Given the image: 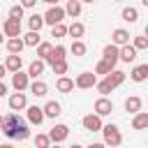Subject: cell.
<instances>
[{
  "instance_id": "6da1fadb",
  "label": "cell",
  "mask_w": 148,
  "mask_h": 148,
  "mask_svg": "<svg viewBox=\"0 0 148 148\" xmlns=\"http://www.w3.org/2000/svg\"><path fill=\"white\" fill-rule=\"evenodd\" d=\"M0 130L7 139H18V141H25L30 136V130H28V123L18 116V113H5L2 120H0Z\"/></svg>"
},
{
  "instance_id": "7a4b0ae2",
  "label": "cell",
  "mask_w": 148,
  "mask_h": 148,
  "mask_svg": "<svg viewBox=\"0 0 148 148\" xmlns=\"http://www.w3.org/2000/svg\"><path fill=\"white\" fill-rule=\"evenodd\" d=\"M125 81V72H120V69H113V72H109V74H104V79L102 81H97V92L99 95H109V92H113L120 83Z\"/></svg>"
},
{
  "instance_id": "3957f363",
  "label": "cell",
  "mask_w": 148,
  "mask_h": 148,
  "mask_svg": "<svg viewBox=\"0 0 148 148\" xmlns=\"http://www.w3.org/2000/svg\"><path fill=\"white\" fill-rule=\"evenodd\" d=\"M102 134H104V143L106 146H120L123 143V134H120L118 125H113V123L104 125L102 127Z\"/></svg>"
},
{
  "instance_id": "277c9868",
  "label": "cell",
  "mask_w": 148,
  "mask_h": 148,
  "mask_svg": "<svg viewBox=\"0 0 148 148\" xmlns=\"http://www.w3.org/2000/svg\"><path fill=\"white\" fill-rule=\"evenodd\" d=\"M81 125H83V130H88V132H102V127H104V123H102V116L95 111V113H86L83 118H81Z\"/></svg>"
},
{
  "instance_id": "5b68a950",
  "label": "cell",
  "mask_w": 148,
  "mask_h": 148,
  "mask_svg": "<svg viewBox=\"0 0 148 148\" xmlns=\"http://www.w3.org/2000/svg\"><path fill=\"white\" fill-rule=\"evenodd\" d=\"M65 14H67V9H62V7H58V5H51V7L44 12V18H46L49 25H56V23H60V21L65 18Z\"/></svg>"
},
{
  "instance_id": "8992f818",
  "label": "cell",
  "mask_w": 148,
  "mask_h": 148,
  "mask_svg": "<svg viewBox=\"0 0 148 148\" xmlns=\"http://www.w3.org/2000/svg\"><path fill=\"white\" fill-rule=\"evenodd\" d=\"M2 32L7 37H18L21 35V18H14V16H7L2 21Z\"/></svg>"
},
{
  "instance_id": "52a82bcc",
  "label": "cell",
  "mask_w": 148,
  "mask_h": 148,
  "mask_svg": "<svg viewBox=\"0 0 148 148\" xmlns=\"http://www.w3.org/2000/svg\"><path fill=\"white\" fill-rule=\"evenodd\" d=\"M74 81H76V88L88 90V88L97 86V72H81V74H79Z\"/></svg>"
},
{
  "instance_id": "ba28073f",
  "label": "cell",
  "mask_w": 148,
  "mask_h": 148,
  "mask_svg": "<svg viewBox=\"0 0 148 148\" xmlns=\"http://www.w3.org/2000/svg\"><path fill=\"white\" fill-rule=\"evenodd\" d=\"M25 118H28V123H32V125H42L44 118H46L44 106H37V104L28 106V109H25Z\"/></svg>"
},
{
  "instance_id": "9c48e42d",
  "label": "cell",
  "mask_w": 148,
  "mask_h": 148,
  "mask_svg": "<svg viewBox=\"0 0 148 148\" xmlns=\"http://www.w3.org/2000/svg\"><path fill=\"white\" fill-rule=\"evenodd\" d=\"M7 104H9V109H12V111H21V109H28V99H25V92H23V90H16L14 95H9Z\"/></svg>"
},
{
  "instance_id": "30bf717a",
  "label": "cell",
  "mask_w": 148,
  "mask_h": 148,
  "mask_svg": "<svg viewBox=\"0 0 148 148\" xmlns=\"http://www.w3.org/2000/svg\"><path fill=\"white\" fill-rule=\"evenodd\" d=\"M49 65H56V62H60V60H67V49L62 46V44H56L51 51H49V56L44 58Z\"/></svg>"
},
{
  "instance_id": "8fae6325",
  "label": "cell",
  "mask_w": 148,
  "mask_h": 148,
  "mask_svg": "<svg viewBox=\"0 0 148 148\" xmlns=\"http://www.w3.org/2000/svg\"><path fill=\"white\" fill-rule=\"evenodd\" d=\"M12 86L16 88V90H28L30 88V74L28 72H14L12 74Z\"/></svg>"
},
{
  "instance_id": "7c38bea8",
  "label": "cell",
  "mask_w": 148,
  "mask_h": 148,
  "mask_svg": "<svg viewBox=\"0 0 148 148\" xmlns=\"http://www.w3.org/2000/svg\"><path fill=\"white\" fill-rule=\"evenodd\" d=\"M49 134H51V141H53V143H62V141L69 136V127H67L65 123H58V125L51 127Z\"/></svg>"
},
{
  "instance_id": "4fadbf2b",
  "label": "cell",
  "mask_w": 148,
  "mask_h": 148,
  "mask_svg": "<svg viewBox=\"0 0 148 148\" xmlns=\"http://www.w3.org/2000/svg\"><path fill=\"white\" fill-rule=\"evenodd\" d=\"M92 109H95L99 116H109V113L113 111V102H111L106 95H102V97H97V99H95V106H92Z\"/></svg>"
},
{
  "instance_id": "5bb4252c",
  "label": "cell",
  "mask_w": 148,
  "mask_h": 148,
  "mask_svg": "<svg viewBox=\"0 0 148 148\" xmlns=\"http://www.w3.org/2000/svg\"><path fill=\"white\" fill-rule=\"evenodd\" d=\"M102 58H106V60H111L113 65L120 60V46L118 44H113V42H109L104 49H102Z\"/></svg>"
},
{
  "instance_id": "9a60e30c",
  "label": "cell",
  "mask_w": 148,
  "mask_h": 148,
  "mask_svg": "<svg viewBox=\"0 0 148 148\" xmlns=\"http://www.w3.org/2000/svg\"><path fill=\"white\" fill-rule=\"evenodd\" d=\"M130 79H132V81H136V83L148 81V62H143V65H134V67H132V72H130Z\"/></svg>"
},
{
  "instance_id": "2e32d148",
  "label": "cell",
  "mask_w": 148,
  "mask_h": 148,
  "mask_svg": "<svg viewBox=\"0 0 148 148\" xmlns=\"http://www.w3.org/2000/svg\"><path fill=\"white\" fill-rule=\"evenodd\" d=\"M130 30H125V28H116L113 32H111V42L113 44H118V46H123V44H130Z\"/></svg>"
},
{
  "instance_id": "e0dca14e",
  "label": "cell",
  "mask_w": 148,
  "mask_h": 148,
  "mask_svg": "<svg viewBox=\"0 0 148 148\" xmlns=\"http://www.w3.org/2000/svg\"><path fill=\"white\" fill-rule=\"evenodd\" d=\"M5 67H7L9 72H18V69L23 67V58H21V53H9V56L5 58Z\"/></svg>"
},
{
  "instance_id": "ac0fdd59",
  "label": "cell",
  "mask_w": 148,
  "mask_h": 148,
  "mask_svg": "<svg viewBox=\"0 0 148 148\" xmlns=\"http://www.w3.org/2000/svg\"><path fill=\"white\" fill-rule=\"evenodd\" d=\"M44 67H46V60H44V58H37V60H32V62L28 65V74H30L32 79H39V76L44 74Z\"/></svg>"
},
{
  "instance_id": "d6986e66",
  "label": "cell",
  "mask_w": 148,
  "mask_h": 148,
  "mask_svg": "<svg viewBox=\"0 0 148 148\" xmlns=\"http://www.w3.org/2000/svg\"><path fill=\"white\" fill-rule=\"evenodd\" d=\"M5 46H7V51H9V53H21V51H23V46H28V44H25V39L18 35V37H9Z\"/></svg>"
},
{
  "instance_id": "ffe728a7",
  "label": "cell",
  "mask_w": 148,
  "mask_h": 148,
  "mask_svg": "<svg viewBox=\"0 0 148 148\" xmlns=\"http://www.w3.org/2000/svg\"><path fill=\"white\" fill-rule=\"evenodd\" d=\"M136 46L134 44H123L120 46V60L123 62H134V58H136Z\"/></svg>"
},
{
  "instance_id": "44dd1931",
  "label": "cell",
  "mask_w": 148,
  "mask_h": 148,
  "mask_svg": "<svg viewBox=\"0 0 148 148\" xmlns=\"http://www.w3.org/2000/svg\"><path fill=\"white\" fill-rule=\"evenodd\" d=\"M74 86H76V81L69 79V76H65V74H60L58 81H56V88H58L60 92H69V90H74Z\"/></svg>"
},
{
  "instance_id": "7402d4cb",
  "label": "cell",
  "mask_w": 148,
  "mask_h": 148,
  "mask_svg": "<svg viewBox=\"0 0 148 148\" xmlns=\"http://www.w3.org/2000/svg\"><path fill=\"white\" fill-rule=\"evenodd\" d=\"M44 113H46V118H58V116L62 113V106H60V102H56V99H49V102L44 104Z\"/></svg>"
},
{
  "instance_id": "603a6c76",
  "label": "cell",
  "mask_w": 148,
  "mask_h": 148,
  "mask_svg": "<svg viewBox=\"0 0 148 148\" xmlns=\"http://www.w3.org/2000/svg\"><path fill=\"white\" fill-rule=\"evenodd\" d=\"M132 127L134 130H148V113L146 111H136L132 118Z\"/></svg>"
},
{
  "instance_id": "cb8c5ba5",
  "label": "cell",
  "mask_w": 148,
  "mask_h": 148,
  "mask_svg": "<svg viewBox=\"0 0 148 148\" xmlns=\"http://www.w3.org/2000/svg\"><path fill=\"white\" fill-rule=\"evenodd\" d=\"M30 92H32L35 97H44V95L49 92V86H46L42 79H35V81L30 83Z\"/></svg>"
},
{
  "instance_id": "d4e9b609",
  "label": "cell",
  "mask_w": 148,
  "mask_h": 148,
  "mask_svg": "<svg viewBox=\"0 0 148 148\" xmlns=\"http://www.w3.org/2000/svg\"><path fill=\"white\" fill-rule=\"evenodd\" d=\"M125 111H130V113L141 111V97H139V95H130V97L125 99Z\"/></svg>"
},
{
  "instance_id": "484cf974",
  "label": "cell",
  "mask_w": 148,
  "mask_h": 148,
  "mask_svg": "<svg viewBox=\"0 0 148 148\" xmlns=\"http://www.w3.org/2000/svg\"><path fill=\"white\" fill-rule=\"evenodd\" d=\"M120 16H123V21H127V23H134L136 18H139V12H136V7H123V12H120Z\"/></svg>"
},
{
  "instance_id": "4316f807",
  "label": "cell",
  "mask_w": 148,
  "mask_h": 148,
  "mask_svg": "<svg viewBox=\"0 0 148 148\" xmlns=\"http://www.w3.org/2000/svg\"><path fill=\"white\" fill-rule=\"evenodd\" d=\"M46 23V18H44V14H32L30 18H28V25H30V30H42V25Z\"/></svg>"
},
{
  "instance_id": "83f0119b",
  "label": "cell",
  "mask_w": 148,
  "mask_h": 148,
  "mask_svg": "<svg viewBox=\"0 0 148 148\" xmlns=\"http://www.w3.org/2000/svg\"><path fill=\"white\" fill-rule=\"evenodd\" d=\"M23 39H25V44H28V46H35V49H37V46L42 44V37H39V30H30L28 35H23Z\"/></svg>"
},
{
  "instance_id": "f1b7e54d",
  "label": "cell",
  "mask_w": 148,
  "mask_h": 148,
  "mask_svg": "<svg viewBox=\"0 0 148 148\" xmlns=\"http://www.w3.org/2000/svg\"><path fill=\"white\" fill-rule=\"evenodd\" d=\"M113 69H116V65H113L111 60H106V58H102V60L97 62V67H95L97 74H109V72H113Z\"/></svg>"
},
{
  "instance_id": "f546056e",
  "label": "cell",
  "mask_w": 148,
  "mask_h": 148,
  "mask_svg": "<svg viewBox=\"0 0 148 148\" xmlns=\"http://www.w3.org/2000/svg\"><path fill=\"white\" fill-rule=\"evenodd\" d=\"M65 35H69V25H65L62 21L51 25V37H65Z\"/></svg>"
},
{
  "instance_id": "4dcf8cb0",
  "label": "cell",
  "mask_w": 148,
  "mask_h": 148,
  "mask_svg": "<svg viewBox=\"0 0 148 148\" xmlns=\"http://www.w3.org/2000/svg\"><path fill=\"white\" fill-rule=\"evenodd\" d=\"M67 14L72 16V18H76L79 14H81V0H67Z\"/></svg>"
},
{
  "instance_id": "1f68e13d",
  "label": "cell",
  "mask_w": 148,
  "mask_h": 148,
  "mask_svg": "<svg viewBox=\"0 0 148 148\" xmlns=\"http://www.w3.org/2000/svg\"><path fill=\"white\" fill-rule=\"evenodd\" d=\"M83 32H86V25H83V23H79V21H74V23L69 25V37H74V39H79V37H83Z\"/></svg>"
},
{
  "instance_id": "d6a6232c",
  "label": "cell",
  "mask_w": 148,
  "mask_h": 148,
  "mask_svg": "<svg viewBox=\"0 0 148 148\" xmlns=\"http://www.w3.org/2000/svg\"><path fill=\"white\" fill-rule=\"evenodd\" d=\"M32 141H35V146H37V148H46V146H51V143H53V141H51V134H37Z\"/></svg>"
},
{
  "instance_id": "836d02e7",
  "label": "cell",
  "mask_w": 148,
  "mask_h": 148,
  "mask_svg": "<svg viewBox=\"0 0 148 148\" xmlns=\"http://www.w3.org/2000/svg\"><path fill=\"white\" fill-rule=\"evenodd\" d=\"M69 51H72L74 56H83V53H86V44H83L81 39H74L72 46H69Z\"/></svg>"
},
{
  "instance_id": "e575fe53",
  "label": "cell",
  "mask_w": 148,
  "mask_h": 148,
  "mask_svg": "<svg viewBox=\"0 0 148 148\" xmlns=\"http://www.w3.org/2000/svg\"><path fill=\"white\" fill-rule=\"evenodd\" d=\"M51 49H53V44H49V42H42V44L37 46V58H46Z\"/></svg>"
},
{
  "instance_id": "d590c367",
  "label": "cell",
  "mask_w": 148,
  "mask_h": 148,
  "mask_svg": "<svg viewBox=\"0 0 148 148\" xmlns=\"http://www.w3.org/2000/svg\"><path fill=\"white\" fill-rule=\"evenodd\" d=\"M67 60H60V62H56V65H51V69H53V74H67Z\"/></svg>"
},
{
  "instance_id": "8d00e7d4",
  "label": "cell",
  "mask_w": 148,
  "mask_h": 148,
  "mask_svg": "<svg viewBox=\"0 0 148 148\" xmlns=\"http://www.w3.org/2000/svg\"><path fill=\"white\" fill-rule=\"evenodd\" d=\"M23 5L18 2V5H12V9H9V16H14V18H23Z\"/></svg>"
},
{
  "instance_id": "74e56055",
  "label": "cell",
  "mask_w": 148,
  "mask_h": 148,
  "mask_svg": "<svg viewBox=\"0 0 148 148\" xmlns=\"http://www.w3.org/2000/svg\"><path fill=\"white\" fill-rule=\"evenodd\" d=\"M136 49H148V35H139V37H134V42H132Z\"/></svg>"
},
{
  "instance_id": "f35d334b",
  "label": "cell",
  "mask_w": 148,
  "mask_h": 148,
  "mask_svg": "<svg viewBox=\"0 0 148 148\" xmlns=\"http://www.w3.org/2000/svg\"><path fill=\"white\" fill-rule=\"evenodd\" d=\"M37 2H39V0H21V5H23L25 9H32V7L37 5Z\"/></svg>"
},
{
  "instance_id": "ab89813d",
  "label": "cell",
  "mask_w": 148,
  "mask_h": 148,
  "mask_svg": "<svg viewBox=\"0 0 148 148\" xmlns=\"http://www.w3.org/2000/svg\"><path fill=\"white\" fill-rule=\"evenodd\" d=\"M0 95H7V83H5V81L0 83Z\"/></svg>"
},
{
  "instance_id": "60d3db41",
  "label": "cell",
  "mask_w": 148,
  "mask_h": 148,
  "mask_svg": "<svg viewBox=\"0 0 148 148\" xmlns=\"http://www.w3.org/2000/svg\"><path fill=\"white\" fill-rule=\"evenodd\" d=\"M42 2H46V5H58V0H42Z\"/></svg>"
},
{
  "instance_id": "b9f144b4",
  "label": "cell",
  "mask_w": 148,
  "mask_h": 148,
  "mask_svg": "<svg viewBox=\"0 0 148 148\" xmlns=\"http://www.w3.org/2000/svg\"><path fill=\"white\" fill-rule=\"evenodd\" d=\"M141 5H143V7H148V0H141Z\"/></svg>"
},
{
  "instance_id": "7bdbcfd3",
  "label": "cell",
  "mask_w": 148,
  "mask_h": 148,
  "mask_svg": "<svg viewBox=\"0 0 148 148\" xmlns=\"http://www.w3.org/2000/svg\"><path fill=\"white\" fill-rule=\"evenodd\" d=\"M143 35H148V25H146V28H143Z\"/></svg>"
},
{
  "instance_id": "ee69618b",
  "label": "cell",
  "mask_w": 148,
  "mask_h": 148,
  "mask_svg": "<svg viewBox=\"0 0 148 148\" xmlns=\"http://www.w3.org/2000/svg\"><path fill=\"white\" fill-rule=\"evenodd\" d=\"M81 2H95V0H81Z\"/></svg>"
},
{
  "instance_id": "f6af8a7d",
  "label": "cell",
  "mask_w": 148,
  "mask_h": 148,
  "mask_svg": "<svg viewBox=\"0 0 148 148\" xmlns=\"http://www.w3.org/2000/svg\"><path fill=\"white\" fill-rule=\"evenodd\" d=\"M116 2H120V0H116Z\"/></svg>"
}]
</instances>
